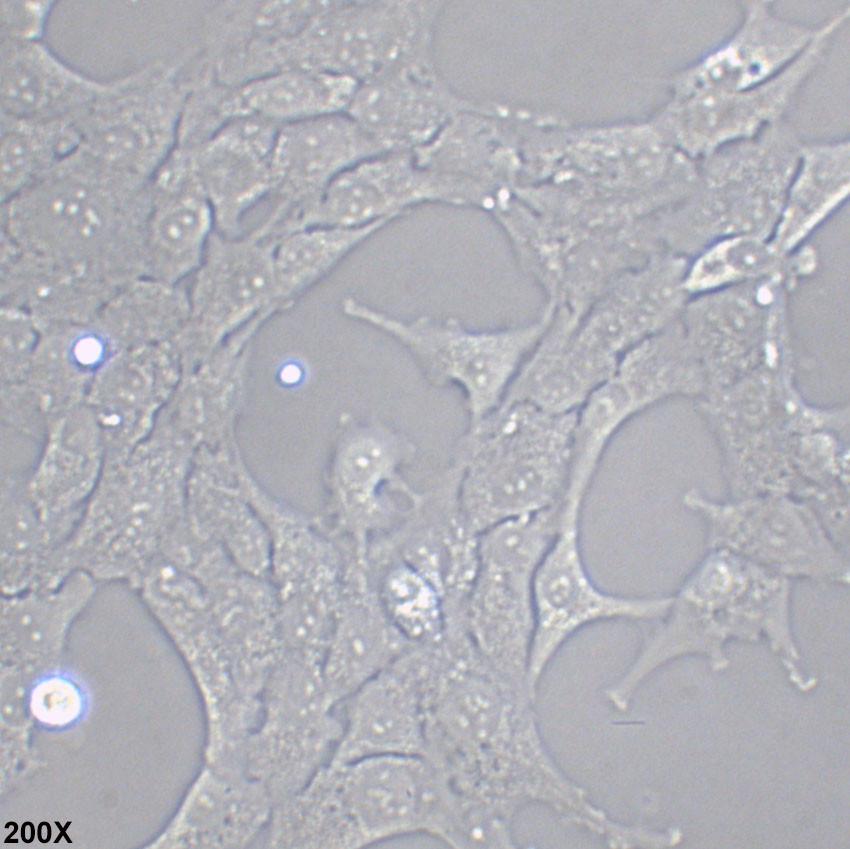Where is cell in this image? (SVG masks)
<instances>
[{
    "instance_id": "39",
    "label": "cell",
    "mask_w": 850,
    "mask_h": 849,
    "mask_svg": "<svg viewBox=\"0 0 850 849\" xmlns=\"http://www.w3.org/2000/svg\"><path fill=\"white\" fill-rule=\"evenodd\" d=\"M848 162L840 155H815L792 176L770 238L782 253L805 244L810 234L848 193Z\"/></svg>"
},
{
    "instance_id": "12",
    "label": "cell",
    "mask_w": 850,
    "mask_h": 849,
    "mask_svg": "<svg viewBox=\"0 0 850 849\" xmlns=\"http://www.w3.org/2000/svg\"><path fill=\"white\" fill-rule=\"evenodd\" d=\"M785 276L688 299L679 321L704 372L705 393L766 368L792 365Z\"/></svg>"
},
{
    "instance_id": "18",
    "label": "cell",
    "mask_w": 850,
    "mask_h": 849,
    "mask_svg": "<svg viewBox=\"0 0 850 849\" xmlns=\"http://www.w3.org/2000/svg\"><path fill=\"white\" fill-rule=\"evenodd\" d=\"M460 473L451 460L365 553L368 560L401 561L428 578L443 596L446 623L464 619L478 562V535L460 509Z\"/></svg>"
},
{
    "instance_id": "42",
    "label": "cell",
    "mask_w": 850,
    "mask_h": 849,
    "mask_svg": "<svg viewBox=\"0 0 850 849\" xmlns=\"http://www.w3.org/2000/svg\"><path fill=\"white\" fill-rule=\"evenodd\" d=\"M41 330L21 308L1 304V376L3 385L22 382L33 363Z\"/></svg>"
},
{
    "instance_id": "29",
    "label": "cell",
    "mask_w": 850,
    "mask_h": 849,
    "mask_svg": "<svg viewBox=\"0 0 850 849\" xmlns=\"http://www.w3.org/2000/svg\"><path fill=\"white\" fill-rule=\"evenodd\" d=\"M121 287L74 265L26 252L1 234V304L29 313L41 331L89 321Z\"/></svg>"
},
{
    "instance_id": "21",
    "label": "cell",
    "mask_w": 850,
    "mask_h": 849,
    "mask_svg": "<svg viewBox=\"0 0 850 849\" xmlns=\"http://www.w3.org/2000/svg\"><path fill=\"white\" fill-rule=\"evenodd\" d=\"M687 261L661 252L621 274L579 319L577 343L617 365L631 348L677 321L690 298L683 284Z\"/></svg>"
},
{
    "instance_id": "25",
    "label": "cell",
    "mask_w": 850,
    "mask_h": 849,
    "mask_svg": "<svg viewBox=\"0 0 850 849\" xmlns=\"http://www.w3.org/2000/svg\"><path fill=\"white\" fill-rule=\"evenodd\" d=\"M105 462L103 433L87 404L56 415L26 477V488L40 518L61 544L81 519Z\"/></svg>"
},
{
    "instance_id": "33",
    "label": "cell",
    "mask_w": 850,
    "mask_h": 849,
    "mask_svg": "<svg viewBox=\"0 0 850 849\" xmlns=\"http://www.w3.org/2000/svg\"><path fill=\"white\" fill-rule=\"evenodd\" d=\"M186 517L240 568L269 577L270 541L261 517L242 490L218 468L201 465L189 474Z\"/></svg>"
},
{
    "instance_id": "31",
    "label": "cell",
    "mask_w": 850,
    "mask_h": 849,
    "mask_svg": "<svg viewBox=\"0 0 850 849\" xmlns=\"http://www.w3.org/2000/svg\"><path fill=\"white\" fill-rule=\"evenodd\" d=\"M116 84L99 82L61 61L40 39L2 37V114L26 120L73 117Z\"/></svg>"
},
{
    "instance_id": "15",
    "label": "cell",
    "mask_w": 850,
    "mask_h": 849,
    "mask_svg": "<svg viewBox=\"0 0 850 849\" xmlns=\"http://www.w3.org/2000/svg\"><path fill=\"white\" fill-rule=\"evenodd\" d=\"M187 100L172 70L130 75L75 116L79 148L114 170L151 181L177 147Z\"/></svg>"
},
{
    "instance_id": "1",
    "label": "cell",
    "mask_w": 850,
    "mask_h": 849,
    "mask_svg": "<svg viewBox=\"0 0 850 849\" xmlns=\"http://www.w3.org/2000/svg\"><path fill=\"white\" fill-rule=\"evenodd\" d=\"M457 819L452 790L423 756L329 762L274 805L260 846L354 849L409 835L449 845Z\"/></svg>"
},
{
    "instance_id": "20",
    "label": "cell",
    "mask_w": 850,
    "mask_h": 849,
    "mask_svg": "<svg viewBox=\"0 0 850 849\" xmlns=\"http://www.w3.org/2000/svg\"><path fill=\"white\" fill-rule=\"evenodd\" d=\"M383 152L346 112L280 125L271 156L277 201L264 221L278 235L296 230L338 175Z\"/></svg>"
},
{
    "instance_id": "16",
    "label": "cell",
    "mask_w": 850,
    "mask_h": 849,
    "mask_svg": "<svg viewBox=\"0 0 850 849\" xmlns=\"http://www.w3.org/2000/svg\"><path fill=\"white\" fill-rule=\"evenodd\" d=\"M175 564L200 586L239 688L258 697L285 651L270 578L240 568L220 546L202 536H192L181 545Z\"/></svg>"
},
{
    "instance_id": "7",
    "label": "cell",
    "mask_w": 850,
    "mask_h": 849,
    "mask_svg": "<svg viewBox=\"0 0 850 849\" xmlns=\"http://www.w3.org/2000/svg\"><path fill=\"white\" fill-rule=\"evenodd\" d=\"M559 515L557 503L478 535L477 569L465 610L466 634L478 655L532 696L527 671L535 627L534 579Z\"/></svg>"
},
{
    "instance_id": "30",
    "label": "cell",
    "mask_w": 850,
    "mask_h": 849,
    "mask_svg": "<svg viewBox=\"0 0 850 849\" xmlns=\"http://www.w3.org/2000/svg\"><path fill=\"white\" fill-rule=\"evenodd\" d=\"M145 607L169 633L206 695L236 684L223 640L196 580L172 562L155 561L136 589Z\"/></svg>"
},
{
    "instance_id": "27",
    "label": "cell",
    "mask_w": 850,
    "mask_h": 849,
    "mask_svg": "<svg viewBox=\"0 0 850 849\" xmlns=\"http://www.w3.org/2000/svg\"><path fill=\"white\" fill-rule=\"evenodd\" d=\"M181 371L172 341L126 349L99 371L85 396L103 433L106 461L124 457L146 439L162 397Z\"/></svg>"
},
{
    "instance_id": "6",
    "label": "cell",
    "mask_w": 850,
    "mask_h": 849,
    "mask_svg": "<svg viewBox=\"0 0 850 849\" xmlns=\"http://www.w3.org/2000/svg\"><path fill=\"white\" fill-rule=\"evenodd\" d=\"M533 701L477 658L445 660L425 699L423 757L458 784L504 773L539 734Z\"/></svg>"
},
{
    "instance_id": "36",
    "label": "cell",
    "mask_w": 850,
    "mask_h": 849,
    "mask_svg": "<svg viewBox=\"0 0 850 849\" xmlns=\"http://www.w3.org/2000/svg\"><path fill=\"white\" fill-rule=\"evenodd\" d=\"M202 785L184 814L180 835L222 847L258 846L274 808L263 785L223 769Z\"/></svg>"
},
{
    "instance_id": "26",
    "label": "cell",
    "mask_w": 850,
    "mask_h": 849,
    "mask_svg": "<svg viewBox=\"0 0 850 849\" xmlns=\"http://www.w3.org/2000/svg\"><path fill=\"white\" fill-rule=\"evenodd\" d=\"M410 645L384 611L365 561L350 553L321 661L330 701L337 706L393 664Z\"/></svg>"
},
{
    "instance_id": "17",
    "label": "cell",
    "mask_w": 850,
    "mask_h": 849,
    "mask_svg": "<svg viewBox=\"0 0 850 849\" xmlns=\"http://www.w3.org/2000/svg\"><path fill=\"white\" fill-rule=\"evenodd\" d=\"M414 444L383 425L349 429L340 438L328 477L329 531L355 555L395 525L415 498L403 476Z\"/></svg>"
},
{
    "instance_id": "9",
    "label": "cell",
    "mask_w": 850,
    "mask_h": 849,
    "mask_svg": "<svg viewBox=\"0 0 850 849\" xmlns=\"http://www.w3.org/2000/svg\"><path fill=\"white\" fill-rule=\"evenodd\" d=\"M342 312L396 340L428 382L456 385L463 392L469 424L496 410L526 357L547 328L554 310L544 306L531 322L499 329H472L454 317L401 319L353 296Z\"/></svg>"
},
{
    "instance_id": "19",
    "label": "cell",
    "mask_w": 850,
    "mask_h": 849,
    "mask_svg": "<svg viewBox=\"0 0 850 849\" xmlns=\"http://www.w3.org/2000/svg\"><path fill=\"white\" fill-rule=\"evenodd\" d=\"M474 202L466 184L422 166L412 151H388L338 175L302 217L298 229L390 223L419 205L466 206Z\"/></svg>"
},
{
    "instance_id": "4",
    "label": "cell",
    "mask_w": 850,
    "mask_h": 849,
    "mask_svg": "<svg viewBox=\"0 0 850 849\" xmlns=\"http://www.w3.org/2000/svg\"><path fill=\"white\" fill-rule=\"evenodd\" d=\"M186 463L154 442L105 462L77 526L63 545L70 574L137 589L186 516Z\"/></svg>"
},
{
    "instance_id": "2",
    "label": "cell",
    "mask_w": 850,
    "mask_h": 849,
    "mask_svg": "<svg viewBox=\"0 0 850 849\" xmlns=\"http://www.w3.org/2000/svg\"><path fill=\"white\" fill-rule=\"evenodd\" d=\"M150 203L151 181L78 148L2 202V234L26 252L123 286L144 277Z\"/></svg>"
},
{
    "instance_id": "28",
    "label": "cell",
    "mask_w": 850,
    "mask_h": 849,
    "mask_svg": "<svg viewBox=\"0 0 850 849\" xmlns=\"http://www.w3.org/2000/svg\"><path fill=\"white\" fill-rule=\"evenodd\" d=\"M215 231L211 206L178 149L151 180L144 243V277L186 283L200 265Z\"/></svg>"
},
{
    "instance_id": "3",
    "label": "cell",
    "mask_w": 850,
    "mask_h": 849,
    "mask_svg": "<svg viewBox=\"0 0 850 849\" xmlns=\"http://www.w3.org/2000/svg\"><path fill=\"white\" fill-rule=\"evenodd\" d=\"M791 580L737 554L708 549L671 595V603L647 637L628 670L608 689L609 697L628 703L639 684L666 662L691 653L710 655L721 665V648L731 637L769 638L790 660Z\"/></svg>"
},
{
    "instance_id": "32",
    "label": "cell",
    "mask_w": 850,
    "mask_h": 849,
    "mask_svg": "<svg viewBox=\"0 0 850 849\" xmlns=\"http://www.w3.org/2000/svg\"><path fill=\"white\" fill-rule=\"evenodd\" d=\"M579 318L554 310L542 336L524 360L502 404L523 402L551 413L577 411L611 375L573 342Z\"/></svg>"
},
{
    "instance_id": "14",
    "label": "cell",
    "mask_w": 850,
    "mask_h": 849,
    "mask_svg": "<svg viewBox=\"0 0 850 849\" xmlns=\"http://www.w3.org/2000/svg\"><path fill=\"white\" fill-rule=\"evenodd\" d=\"M277 240L260 225L235 237L214 231L186 282L188 317L173 340L183 371L257 318L280 311L273 269Z\"/></svg>"
},
{
    "instance_id": "44",
    "label": "cell",
    "mask_w": 850,
    "mask_h": 849,
    "mask_svg": "<svg viewBox=\"0 0 850 849\" xmlns=\"http://www.w3.org/2000/svg\"><path fill=\"white\" fill-rule=\"evenodd\" d=\"M464 812H465V811H464ZM466 817H467V816H466ZM468 823H469V822H468ZM469 827H470V826H469ZM470 832H471V830H470ZM471 848H472V837H471Z\"/></svg>"
},
{
    "instance_id": "43",
    "label": "cell",
    "mask_w": 850,
    "mask_h": 849,
    "mask_svg": "<svg viewBox=\"0 0 850 849\" xmlns=\"http://www.w3.org/2000/svg\"><path fill=\"white\" fill-rule=\"evenodd\" d=\"M52 2H2V37L40 39Z\"/></svg>"
},
{
    "instance_id": "8",
    "label": "cell",
    "mask_w": 850,
    "mask_h": 849,
    "mask_svg": "<svg viewBox=\"0 0 850 849\" xmlns=\"http://www.w3.org/2000/svg\"><path fill=\"white\" fill-rule=\"evenodd\" d=\"M444 1H323L298 32L270 45L274 69L308 68L358 82L402 66L435 65Z\"/></svg>"
},
{
    "instance_id": "10",
    "label": "cell",
    "mask_w": 850,
    "mask_h": 849,
    "mask_svg": "<svg viewBox=\"0 0 850 849\" xmlns=\"http://www.w3.org/2000/svg\"><path fill=\"white\" fill-rule=\"evenodd\" d=\"M259 703L241 764L276 805L331 761L342 723L328 697L321 660L298 652H283L261 687Z\"/></svg>"
},
{
    "instance_id": "24",
    "label": "cell",
    "mask_w": 850,
    "mask_h": 849,
    "mask_svg": "<svg viewBox=\"0 0 850 849\" xmlns=\"http://www.w3.org/2000/svg\"><path fill=\"white\" fill-rule=\"evenodd\" d=\"M468 109L436 65H414L360 81L346 113L388 152L422 147Z\"/></svg>"
},
{
    "instance_id": "37",
    "label": "cell",
    "mask_w": 850,
    "mask_h": 849,
    "mask_svg": "<svg viewBox=\"0 0 850 849\" xmlns=\"http://www.w3.org/2000/svg\"><path fill=\"white\" fill-rule=\"evenodd\" d=\"M817 263L818 254L809 245L784 254L770 238L732 235L689 258L683 284L690 297L775 276H785L795 285L813 273Z\"/></svg>"
},
{
    "instance_id": "34",
    "label": "cell",
    "mask_w": 850,
    "mask_h": 849,
    "mask_svg": "<svg viewBox=\"0 0 850 849\" xmlns=\"http://www.w3.org/2000/svg\"><path fill=\"white\" fill-rule=\"evenodd\" d=\"M40 518L26 477H3L1 485L2 595L57 587L69 575L62 547Z\"/></svg>"
},
{
    "instance_id": "40",
    "label": "cell",
    "mask_w": 850,
    "mask_h": 849,
    "mask_svg": "<svg viewBox=\"0 0 850 849\" xmlns=\"http://www.w3.org/2000/svg\"><path fill=\"white\" fill-rule=\"evenodd\" d=\"M1 199L8 200L80 147L75 116L26 120L2 114Z\"/></svg>"
},
{
    "instance_id": "41",
    "label": "cell",
    "mask_w": 850,
    "mask_h": 849,
    "mask_svg": "<svg viewBox=\"0 0 850 849\" xmlns=\"http://www.w3.org/2000/svg\"><path fill=\"white\" fill-rule=\"evenodd\" d=\"M387 616L411 644H433L445 629L444 600L424 575L395 559L366 560Z\"/></svg>"
},
{
    "instance_id": "11",
    "label": "cell",
    "mask_w": 850,
    "mask_h": 849,
    "mask_svg": "<svg viewBox=\"0 0 850 849\" xmlns=\"http://www.w3.org/2000/svg\"><path fill=\"white\" fill-rule=\"evenodd\" d=\"M683 503L703 517L708 549H723L788 579L847 584L848 555L816 511L782 494L717 503L697 489Z\"/></svg>"
},
{
    "instance_id": "13",
    "label": "cell",
    "mask_w": 850,
    "mask_h": 849,
    "mask_svg": "<svg viewBox=\"0 0 850 849\" xmlns=\"http://www.w3.org/2000/svg\"><path fill=\"white\" fill-rule=\"evenodd\" d=\"M585 500L563 497L555 536L534 579L535 627L527 683L533 695L562 645L580 629L609 620H658L671 596H630L601 589L587 570L581 543Z\"/></svg>"
},
{
    "instance_id": "35",
    "label": "cell",
    "mask_w": 850,
    "mask_h": 849,
    "mask_svg": "<svg viewBox=\"0 0 850 849\" xmlns=\"http://www.w3.org/2000/svg\"><path fill=\"white\" fill-rule=\"evenodd\" d=\"M358 81L344 75L285 68L241 83L229 94L232 117L255 115L278 125L346 112Z\"/></svg>"
},
{
    "instance_id": "38",
    "label": "cell",
    "mask_w": 850,
    "mask_h": 849,
    "mask_svg": "<svg viewBox=\"0 0 850 849\" xmlns=\"http://www.w3.org/2000/svg\"><path fill=\"white\" fill-rule=\"evenodd\" d=\"M389 222L362 227L314 225L278 238L273 251L276 305L291 307Z\"/></svg>"
},
{
    "instance_id": "23",
    "label": "cell",
    "mask_w": 850,
    "mask_h": 849,
    "mask_svg": "<svg viewBox=\"0 0 850 849\" xmlns=\"http://www.w3.org/2000/svg\"><path fill=\"white\" fill-rule=\"evenodd\" d=\"M336 708L342 732L330 762L423 755L424 688L417 660L409 647Z\"/></svg>"
},
{
    "instance_id": "22",
    "label": "cell",
    "mask_w": 850,
    "mask_h": 849,
    "mask_svg": "<svg viewBox=\"0 0 850 849\" xmlns=\"http://www.w3.org/2000/svg\"><path fill=\"white\" fill-rule=\"evenodd\" d=\"M279 126L255 115H239L202 141L176 147L186 156L211 206L218 233L243 234L247 212L272 194L271 156Z\"/></svg>"
},
{
    "instance_id": "5",
    "label": "cell",
    "mask_w": 850,
    "mask_h": 849,
    "mask_svg": "<svg viewBox=\"0 0 850 849\" xmlns=\"http://www.w3.org/2000/svg\"><path fill=\"white\" fill-rule=\"evenodd\" d=\"M576 413L515 402L469 424L452 460L460 466V509L473 533L561 501Z\"/></svg>"
}]
</instances>
